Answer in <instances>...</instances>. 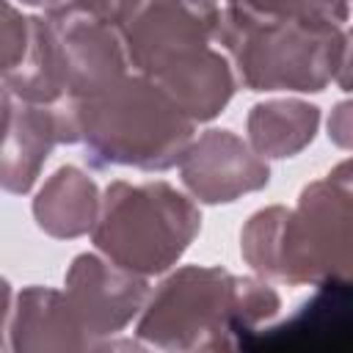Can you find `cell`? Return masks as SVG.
<instances>
[{
    "instance_id": "6da1fadb",
    "label": "cell",
    "mask_w": 353,
    "mask_h": 353,
    "mask_svg": "<svg viewBox=\"0 0 353 353\" xmlns=\"http://www.w3.org/2000/svg\"><path fill=\"white\" fill-rule=\"evenodd\" d=\"M279 309L281 298L265 279L188 265L149 292L135 336L143 347L171 353L234 350L248 347Z\"/></svg>"
},
{
    "instance_id": "7a4b0ae2",
    "label": "cell",
    "mask_w": 353,
    "mask_h": 353,
    "mask_svg": "<svg viewBox=\"0 0 353 353\" xmlns=\"http://www.w3.org/2000/svg\"><path fill=\"white\" fill-rule=\"evenodd\" d=\"M350 218L353 182L342 160L309 182L295 207L256 210L240 232V254L256 276L292 287L350 279Z\"/></svg>"
},
{
    "instance_id": "3957f363",
    "label": "cell",
    "mask_w": 353,
    "mask_h": 353,
    "mask_svg": "<svg viewBox=\"0 0 353 353\" xmlns=\"http://www.w3.org/2000/svg\"><path fill=\"white\" fill-rule=\"evenodd\" d=\"M215 41L223 47L234 80L248 91H323L347 85L350 36L345 25L270 19L223 8Z\"/></svg>"
},
{
    "instance_id": "277c9868",
    "label": "cell",
    "mask_w": 353,
    "mask_h": 353,
    "mask_svg": "<svg viewBox=\"0 0 353 353\" xmlns=\"http://www.w3.org/2000/svg\"><path fill=\"white\" fill-rule=\"evenodd\" d=\"M72 110L74 143L97 165L165 171L179 163L196 124L143 74H124L85 99H61Z\"/></svg>"
},
{
    "instance_id": "5b68a950",
    "label": "cell",
    "mask_w": 353,
    "mask_h": 353,
    "mask_svg": "<svg viewBox=\"0 0 353 353\" xmlns=\"http://www.w3.org/2000/svg\"><path fill=\"white\" fill-rule=\"evenodd\" d=\"M199 232V207L168 182L119 179L99 196L91 240L105 259L149 279L174 268Z\"/></svg>"
},
{
    "instance_id": "8992f818",
    "label": "cell",
    "mask_w": 353,
    "mask_h": 353,
    "mask_svg": "<svg viewBox=\"0 0 353 353\" xmlns=\"http://www.w3.org/2000/svg\"><path fill=\"white\" fill-rule=\"evenodd\" d=\"M66 303L91 342V350L116 347L121 334L143 309L149 298L146 276L130 273L97 254H77L66 270Z\"/></svg>"
},
{
    "instance_id": "52a82bcc",
    "label": "cell",
    "mask_w": 353,
    "mask_h": 353,
    "mask_svg": "<svg viewBox=\"0 0 353 353\" xmlns=\"http://www.w3.org/2000/svg\"><path fill=\"white\" fill-rule=\"evenodd\" d=\"M44 17L52 36L63 99L94 97L127 74L130 66L119 28L66 8H52Z\"/></svg>"
},
{
    "instance_id": "ba28073f",
    "label": "cell",
    "mask_w": 353,
    "mask_h": 353,
    "mask_svg": "<svg viewBox=\"0 0 353 353\" xmlns=\"http://www.w3.org/2000/svg\"><path fill=\"white\" fill-rule=\"evenodd\" d=\"M182 185L201 204H229L270 182L268 160L232 130H207L179 157Z\"/></svg>"
},
{
    "instance_id": "9c48e42d",
    "label": "cell",
    "mask_w": 353,
    "mask_h": 353,
    "mask_svg": "<svg viewBox=\"0 0 353 353\" xmlns=\"http://www.w3.org/2000/svg\"><path fill=\"white\" fill-rule=\"evenodd\" d=\"M58 143H74L69 105H39L11 94L8 116L0 127V190L25 196Z\"/></svg>"
},
{
    "instance_id": "30bf717a",
    "label": "cell",
    "mask_w": 353,
    "mask_h": 353,
    "mask_svg": "<svg viewBox=\"0 0 353 353\" xmlns=\"http://www.w3.org/2000/svg\"><path fill=\"white\" fill-rule=\"evenodd\" d=\"M8 347L25 350H91L63 290L30 284L17 295L8 317Z\"/></svg>"
},
{
    "instance_id": "8fae6325",
    "label": "cell",
    "mask_w": 353,
    "mask_h": 353,
    "mask_svg": "<svg viewBox=\"0 0 353 353\" xmlns=\"http://www.w3.org/2000/svg\"><path fill=\"white\" fill-rule=\"evenodd\" d=\"M193 124L215 119L234 94V72L223 52L207 47L182 66L168 69L152 80Z\"/></svg>"
},
{
    "instance_id": "7c38bea8",
    "label": "cell",
    "mask_w": 353,
    "mask_h": 353,
    "mask_svg": "<svg viewBox=\"0 0 353 353\" xmlns=\"http://www.w3.org/2000/svg\"><path fill=\"white\" fill-rule=\"evenodd\" d=\"M99 212L97 182L77 165H61L52 171L33 199L36 226L58 240L83 237L91 232Z\"/></svg>"
},
{
    "instance_id": "4fadbf2b",
    "label": "cell",
    "mask_w": 353,
    "mask_h": 353,
    "mask_svg": "<svg viewBox=\"0 0 353 353\" xmlns=\"http://www.w3.org/2000/svg\"><path fill=\"white\" fill-rule=\"evenodd\" d=\"M320 127L317 105L303 99H268L248 110V146L262 160H284L303 152Z\"/></svg>"
},
{
    "instance_id": "5bb4252c",
    "label": "cell",
    "mask_w": 353,
    "mask_h": 353,
    "mask_svg": "<svg viewBox=\"0 0 353 353\" xmlns=\"http://www.w3.org/2000/svg\"><path fill=\"white\" fill-rule=\"evenodd\" d=\"M39 17L22 14L14 3L0 0V80L14 83L28 66L36 44Z\"/></svg>"
},
{
    "instance_id": "9a60e30c",
    "label": "cell",
    "mask_w": 353,
    "mask_h": 353,
    "mask_svg": "<svg viewBox=\"0 0 353 353\" xmlns=\"http://www.w3.org/2000/svg\"><path fill=\"white\" fill-rule=\"evenodd\" d=\"M229 8L270 17V19H306L345 25L350 17V0H226Z\"/></svg>"
},
{
    "instance_id": "2e32d148",
    "label": "cell",
    "mask_w": 353,
    "mask_h": 353,
    "mask_svg": "<svg viewBox=\"0 0 353 353\" xmlns=\"http://www.w3.org/2000/svg\"><path fill=\"white\" fill-rule=\"evenodd\" d=\"M141 0H63L58 8L85 14L97 22H105L110 28H121L138 8Z\"/></svg>"
},
{
    "instance_id": "e0dca14e",
    "label": "cell",
    "mask_w": 353,
    "mask_h": 353,
    "mask_svg": "<svg viewBox=\"0 0 353 353\" xmlns=\"http://www.w3.org/2000/svg\"><path fill=\"white\" fill-rule=\"evenodd\" d=\"M328 135H331L342 149L350 146V102H339V105L331 110Z\"/></svg>"
},
{
    "instance_id": "ac0fdd59",
    "label": "cell",
    "mask_w": 353,
    "mask_h": 353,
    "mask_svg": "<svg viewBox=\"0 0 353 353\" xmlns=\"http://www.w3.org/2000/svg\"><path fill=\"white\" fill-rule=\"evenodd\" d=\"M8 317H11V284L0 276V350H3V347H8V345H6Z\"/></svg>"
},
{
    "instance_id": "d6986e66",
    "label": "cell",
    "mask_w": 353,
    "mask_h": 353,
    "mask_svg": "<svg viewBox=\"0 0 353 353\" xmlns=\"http://www.w3.org/2000/svg\"><path fill=\"white\" fill-rule=\"evenodd\" d=\"M176 3L188 6L190 11L201 14V17L210 19V22H218V19H221V6H218V0H176Z\"/></svg>"
},
{
    "instance_id": "ffe728a7",
    "label": "cell",
    "mask_w": 353,
    "mask_h": 353,
    "mask_svg": "<svg viewBox=\"0 0 353 353\" xmlns=\"http://www.w3.org/2000/svg\"><path fill=\"white\" fill-rule=\"evenodd\" d=\"M17 3H22V6H33V8H44V11H52V8H58L63 0H17Z\"/></svg>"
},
{
    "instance_id": "44dd1931",
    "label": "cell",
    "mask_w": 353,
    "mask_h": 353,
    "mask_svg": "<svg viewBox=\"0 0 353 353\" xmlns=\"http://www.w3.org/2000/svg\"><path fill=\"white\" fill-rule=\"evenodd\" d=\"M8 105H11V94H8L6 85H0V127H3L6 116H8Z\"/></svg>"
}]
</instances>
